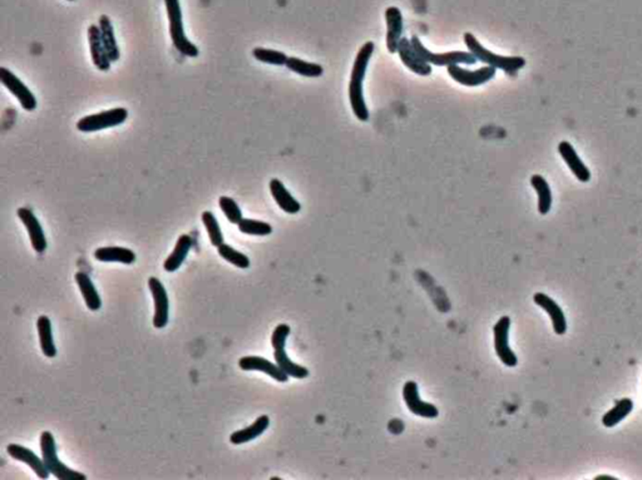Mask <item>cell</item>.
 Listing matches in <instances>:
<instances>
[{
    "instance_id": "cell-25",
    "label": "cell",
    "mask_w": 642,
    "mask_h": 480,
    "mask_svg": "<svg viewBox=\"0 0 642 480\" xmlns=\"http://www.w3.org/2000/svg\"><path fill=\"white\" fill-rule=\"evenodd\" d=\"M76 281H77L78 286H79L81 293L83 295L87 307L91 311H98L102 306V301H101L99 293H98L96 287L92 282L91 278L84 272H77L76 273Z\"/></svg>"
},
{
    "instance_id": "cell-4",
    "label": "cell",
    "mask_w": 642,
    "mask_h": 480,
    "mask_svg": "<svg viewBox=\"0 0 642 480\" xmlns=\"http://www.w3.org/2000/svg\"><path fill=\"white\" fill-rule=\"evenodd\" d=\"M41 452L45 466L48 468L49 473L53 474L56 479L61 480H85L87 477L81 472L72 470L70 468L63 464L58 459L56 454V440L50 432H44L41 435Z\"/></svg>"
},
{
    "instance_id": "cell-2",
    "label": "cell",
    "mask_w": 642,
    "mask_h": 480,
    "mask_svg": "<svg viewBox=\"0 0 642 480\" xmlns=\"http://www.w3.org/2000/svg\"><path fill=\"white\" fill-rule=\"evenodd\" d=\"M463 38L467 48L477 58V61L486 63L489 67L502 70L508 74H516L518 70H522L526 65L524 56H506L492 53L488 49L484 48L472 33H466Z\"/></svg>"
},
{
    "instance_id": "cell-6",
    "label": "cell",
    "mask_w": 642,
    "mask_h": 480,
    "mask_svg": "<svg viewBox=\"0 0 642 480\" xmlns=\"http://www.w3.org/2000/svg\"><path fill=\"white\" fill-rule=\"evenodd\" d=\"M127 117L128 111L126 108H114L97 114H91L78 121V131L84 133L98 132L125 123Z\"/></svg>"
},
{
    "instance_id": "cell-13",
    "label": "cell",
    "mask_w": 642,
    "mask_h": 480,
    "mask_svg": "<svg viewBox=\"0 0 642 480\" xmlns=\"http://www.w3.org/2000/svg\"><path fill=\"white\" fill-rule=\"evenodd\" d=\"M238 366L245 371L265 373L280 383H287L289 380V375L285 371L280 369L278 364H273L261 356H245L242 359H240Z\"/></svg>"
},
{
    "instance_id": "cell-37",
    "label": "cell",
    "mask_w": 642,
    "mask_h": 480,
    "mask_svg": "<svg viewBox=\"0 0 642 480\" xmlns=\"http://www.w3.org/2000/svg\"><path fill=\"white\" fill-rule=\"evenodd\" d=\"M596 479H614V477H608V475H601V477H597Z\"/></svg>"
},
{
    "instance_id": "cell-5",
    "label": "cell",
    "mask_w": 642,
    "mask_h": 480,
    "mask_svg": "<svg viewBox=\"0 0 642 480\" xmlns=\"http://www.w3.org/2000/svg\"><path fill=\"white\" fill-rule=\"evenodd\" d=\"M412 44L414 49L418 52L419 56H422L426 63L433 64L437 67H449L452 64L472 65L477 62V58L470 52L469 53L468 52H449V53H442V54L433 53L424 47V44L419 41L417 35L413 36Z\"/></svg>"
},
{
    "instance_id": "cell-15",
    "label": "cell",
    "mask_w": 642,
    "mask_h": 480,
    "mask_svg": "<svg viewBox=\"0 0 642 480\" xmlns=\"http://www.w3.org/2000/svg\"><path fill=\"white\" fill-rule=\"evenodd\" d=\"M17 215L21 218V222L24 223L25 229L28 231L29 238H30L33 249L39 253L44 252L47 249V238L44 235L42 225L35 217L33 211L23 207L17 211Z\"/></svg>"
},
{
    "instance_id": "cell-11",
    "label": "cell",
    "mask_w": 642,
    "mask_h": 480,
    "mask_svg": "<svg viewBox=\"0 0 642 480\" xmlns=\"http://www.w3.org/2000/svg\"><path fill=\"white\" fill-rule=\"evenodd\" d=\"M398 54L400 56V61L403 62L406 68L412 70L413 73L423 76V77H426L432 73V65L419 56L418 52L413 47L412 41L402 38L399 43Z\"/></svg>"
},
{
    "instance_id": "cell-21",
    "label": "cell",
    "mask_w": 642,
    "mask_h": 480,
    "mask_svg": "<svg viewBox=\"0 0 642 480\" xmlns=\"http://www.w3.org/2000/svg\"><path fill=\"white\" fill-rule=\"evenodd\" d=\"M192 244H194V240L189 235H182V236L178 237L175 250L172 251V253L166 258V261L163 264L165 270L168 272L177 271L181 267L183 261L187 258L189 251L192 247Z\"/></svg>"
},
{
    "instance_id": "cell-7",
    "label": "cell",
    "mask_w": 642,
    "mask_h": 480,
    "mask_svg": "<svg viewBox=\"0 0 642 480\" xmlns=\"http://www.w3.org/2000/svg\"><path fill=\"white\" fill-rule=\"evenodd\" d=\"M0 82L7 88L8 91H10V93L18 99V102L21 103V107L25 111H34L35 108H37V98L30 92L28 87L15 76L14 73H12L7 68L1 67L0 68Z\"/></svg>"
},
{
    "instance_id": "cell-33",
    "label": "cell",
    "mask_w": 642,
    "mask_h": 480,
    "mask_svg": "<svg viewBox=\"0 0 642 480\" xmlns=\"http://www.w3.org/2000/svg\"><path fill=\"white\" fill-rule=\"evenodd\" d=\"M238 226V230L241 231L242 233L252 235V236H267V235H270L273 232L271 225L262 222V221L250 220V218H242Z\"/></svg>"
},
{
    "instance_id": "cell-38",
    "label": "cell",
    "mask_w": 642,
    "mask_h": 480,
    "mask_svg": "<svg viewBox=\"0 0 642 480\" xmlns=\"http://www.w3.org/2000/svg\"><path fill=\"white\" fill-rule=\"evenodd\" d=\"M70 1H73V0H70Z\"/></svg>"
},
{
    "instance_id": "cell-9",
    "label": "cell",
    "mask_w": 642,
    "mask_h": 480,
    "mask_svg": "<svg viewBox=\"0 0 642 480\" xmlns=\"http://www.w3.org/2000/svg\"><path fill=\"white\" fill-rule=\"evenodd\" d=\"M510 327V317L503 316L493 327V333H495V348H496L497 355L504 365L513 368L516 366L518 359H517L516 354L510 350V344H508Z\"/></svg>"
},
{
    "instance_id": "cell-8",
    "label": "cell",
    "mask_w": 642,
    "mask_h": 480,
    "mask_svg": "<svg viewBox=\"0 0 642 480\" xmlns=\"http://www.w3.org/2000/svg\"><path fill=\"white\" fill-rule=\"evenodd\" d=\"M448 74L453 78L457 83L466 85V87H478L482 84L487 83L496 76V68L493 67H482L479 70H463L459 64H452L447 67Z\"/></svg>"
},
{
    "instance_id": "cell-1",
    "label": "cell",
    "mask_w": 642,
    "mask_h": 480,
    "mask_svg": "<svg viewBox=\"0 0 642 480\" xmlns=\"http://www.w3.org/2000/svg\"><path fill=\"white\" fill-rule=\"evenodd\" d=\"M375 50V44L373 42H366L356 54L355 62L351 70L349 84L350 105L356 118L362 122L369 121V111L365 103L364 98L363 83L364 78L368 70L370 58Z\"/></svg>"
},
{
    "instance_id": "cell-28",
    "label": "cell",
    "mask_w": 642,
    "mask_h": 480,
    "mask_svg": "<svg viewBox=\"0 0 642 480\" xmlns=\"http://www.w3.org/2000/svg\"><path fill=\"white\" fill-rule=\"evenodd\" d=\"M634 409V403L631 399L625 397L619 400L611 410H608L603 418H602V424L606 428H614L619 423H621L623 419L628 417V414Z\"/></svg>"
},
{
    "instance_id": "cell-10",
    "label": "cell",
    "mask_w": 642,
    "mask_h": 480,
    "mask_svg": "<svg viewBox=\"0 0 642 480\" xmlns=\"http://www.w3.org/2000/svg\"><path fill=\"white\" fill-rule=\"evenodd\" d=\"M148 287L152 293L154 300V325L157 328L166 326L168 322V311H169V301L165 286L162 285L157 278H149Z\"/></svg>"
},
{
    "instance_id": "cell-12",
    "label": "cell",
    "mask_w": 642,
    "mask_h": 480,
    "mask_svg": "<svg viewBox=\"0 0 642 480\" xmlns=\"http://www.w3.org/2000/svg\"><path fill=\"white\" fill-rule=\"evenodd\" d=\"M403 397L408 409L413 414L423 418L433 419L438 417L439 411L433 404L426 403L419 397L418 385L414 382H408L403 388Z\"/></svg>"
},
{
    "instance_id": "cell-31",
    "label": "cell",
    "mask_w": 642,
    "mask_h": 480,
    "mask_svg": "<svg viewBox=\"0 0 642 480\" xmlns=\"http://www.w3.org/2000/svg\"><path fill=\"white\" fill-rule=\"evenodd\" d=\"M203 225H205V227H206L207 233H209L211 244L215 246V247H218V246H221V244H224L222 231H221V227H220V225L217 222L216 217L214 216L212 212H209V211L203 212Z\"/></svg>"
},
{
    "instance_id": "cell-32",
    "label": "cell",
    "mask_w": 642,
    "mask_h": 480,
    "mask_svg": "<svg viewBox=\"0 0 642 480\" xmlns=\"http://www.w3.org/2000/svg\"><path fill=\"white\" fill-rule=\"evenodd\" d=\"M252 56L258 62L273 64V65H285L287 58H289L285 53L279 52V50L260 48V47L252 50Z\"/></svg>"
},
{
    "instance_id": "cell-19",
    "label": "cell",
    "mask_w": 642,
    "mask_h": 480,
    "mask_svg": "<svg viewBox=\"0 0 642 480\" xmlns=\"http://www.w3.org/2000/svg\"><path fill=\"white\" fill-rule=\"evenodd\" d=\"M88 42H90V49H91L92 61L98 70L102 72H107L111 68V61L108 58V54L105 52V45L102 42V34L101 29L98 25L92 24L88 28Z\"/></svg>"
},
{
    "instance_id": "cell-36",
    "label": "cell",
    "mask_w": 642,
    "mask_h": 480,
    "mask_svg": "<svg viewBox=\"0 0 642 480\" xmlns=\"http://www.w3.org/2000/svg\"><path fill=\"white\" fill-rule=\"evenodd\" d=\"M291 328L287 324H280L279 326L273 330V336H271V344L273 348H285L287 336L290 335Z\"/></svg>"
},
{
    "instance_id": "cell-22",
    "label": "cell",
    "mask_w": 642,
    "mask_h": 480,
    "mask_svg": "<svg viewBox=\"0 0 642 480\" xmlns=\"http://www.w3.org/2000/svg\"><path fill=\"white\" fill-rule=\"evenodd\" d=\"M94 258L101 262H121L131 264L136 261V253L126 247H101L94 252Z\"/></svg>"
},
{
    "instance_id": "cell-14",
    "label": "cell",
    "mask_w": 642,
    "mask_h": 480,
    "mask_svg": "<svg viewBox=\"0 0 642 480\" xmlns=\"http://www.w3.org/2000/svg\"><path fill=\"white\" fill-rule=\"evenodd\" d=\"M386 21V48L389 53H398L399 43L403 34V15L397 7H389L385 10Z\"/></svg>"
},
{
    "instance_id": "cell-35",
    "label": "cell",
    "mask_w": 642,
    "mask_h": 480,
    "mask_svg": "<svg viewBox=\"0 0 642 480\" xmlns=\"http://www.w3.org/2000/svg\"><path fill=\"white\" fill-rule=\"evenodd\" d=\"M218 205L222 209L226 218L229 220V222L232 223V225H238V223L241 222V220L244 218L242 217V211L238 207V203L234 201L231 197H227V196L220 197Z\"/></svg>"
},
{
    "instance_id": "cell-24",
    "label": "cell",
    "mask_w": 642,
    "mask_h": 480,
    "mask_svg": "<svg viewBox=\"0 0 642 480\" xmlns=\"http://www.w3.org/2000/svg\"><path fill=\"white\" fill-rule=\"evenodd\" d=\"M99 29H101V34H102V42H103V45H105V52L108 54V58L111 62H117L121 56V53H119L118 45H117V42H116V36H114V30H113L112 23H111V19L108 15H101L99 17Z\"/></svg>"
},
{
    "instance_id": "cell-27",
    "label": "cell",
    "mask_w": 642,
    "mask_h": 480,
    "mask_svg": "<svg viewBox=\"0 0 642 480\" xmlns=\"http://www.w3.org/2000/svg\"><path fill=\"white\" fill-rule=\"evenodd\" d=\"M37 328L39 334V342H41L43 354L47 357H54L56 355V348L53 341L52 324H50L48 316H41L38 319Z\"/></svg>"
},
{
    "instance_id": "cell-16",
    "label": "cell",
    "mask_w": 642,
    "mask_h": 480,
    "mask_svg": "<svg viewBox=\"0 0 642 480\" xmlns=\"http://www.w3.org/2000/svg\"><path fill=\"white\" fill-rule=\"evenodd\" d=\"M7 450L8 454L13 459L19 460V461H23L27 466H30L33 469V472L38 475V478L48 479L50 473H49L48 468L45 466L44 460L41 459L30 449L25 448V446H18V444H10V446H8Z\"/></svg>"
},
{
    "instance_id": "cell-26",
    "label": "cell",
    "mask_w": 642,
    "mask_h": 480,
    "mask_svg": "<svg viewBox=\"0 0 642 480\" xmlns=\"http://www.w3.org/2000/svg\"><path fill=\"white\" fill-rule=\"evenodd\" d=\"M530 185L537 192L538 212L547 215L552 207V191L548 182L541 174H533L530 177Z\"/></svg>"
},
{
    "instance_id": "cell-29",
    "label": "cell",
    "mask_w": 642,
    "mask_h": 480,
    "mask_svg": "<svg viewBox=\"0 0 642 480\" xmlns=\"http://www.w3.org/2000/svg\"><path fill=\"white\" fill-rule=\"evenodd\" d=\"M273 357H275L276 364L279 365L280 369L285 371L287 375L295 377V379H305L309 376V370L307 368L298 365L289 359L285 348H275Z\"/></svg>"
},
{
    "instance_id": "cell-20",
    "label": "cell",
    "mask_w": 642,
    "mask_h": 480,
    "mask_svg": "<svg viewBox=\"0 0 642 480\" xmlns=\"http://www.w3.org/2000/svg\"><path fill=\"white\" fill-rule=\"evenodd\" d=\"M270 191L273 195V200L279 205L280 209L285 211L287 213H298L301 209L300 202L296 201L291 194L287 191L284 183L278 180L273 178L270 181Z\"/></svg>"
},
{
    "instance_id": "cell-34",
    "label": "cell",
    "mask_w": 642,
    "mask_h": 480,
    "mask_svg": "<svg viewBox=\"0 0 642 480\" xmlns=\"http://www.w3.org/2000/svg\"><path fill=\"white\" fill-rule=\"evenodd\" d=\"M217 251H218V255L221 258L226 260L227 262L234 264V266H236L238 269H247L250 266L249 258L244 253L232 249L230 244H222L217 247Z\"/></svg>"
},
{
    "instance_id": "cell-30",
    "label": "cell",
    "mask_w": 642,
    "mask_h": 480,
    "mask_svg": "<svg viewBox=\"0 0 642 480\" xmlns=\"http://www.w3.org/2000/svg\"><path fill=\"white\" fill-rule=\"evenodd\" d=\"M287 70H291L293 73H298L302 77L318 78L322 76L324 68L320 64L316 63H309L302 61L300 58L296 56H289L287 64Z\"/></svg>"
},
{
    "instance_id": "cell-23",
    "label": "cell",
    "mask_w": 642,
    "mask_h": 480,
    "mask_svg": "<svg viewBox=\"0 0 642 480\" xmlns=\"http://www.w3.org/2000/svg\"><path fill=\"white\" fill-rule=\"evenodd\" d=\"M269 425H270L269 417L267 415H261V417L256 419V421L253 424L245 428L242 430H238V432L231 434L230 441L235 446L249 443V441L258 438L262 432H265L266 429L269 428Z\"/></svg>"
},
{
    "instance_id": "cell-3",
    "label": "cell",
    "mask_w": 642,
    "mask_h": 480,
    "mask_svg": "<svg viewBox=\"0 0 642 480\" xmlns=\"http://www.w3.org/2000/svg\"><path fill=\"white\" fill-rule=\"evenodd\" d=\"M165 3L169 21V34L175 48L183 56L195 58L198 56V48L185 34L180 0H165Z\"/></svg>"
},
{
    "instance_id": "cell-17",
    "label": "cell",
    "mask_w": 642,
    "mask_h": 480,
    "mask_svg": "<svg viewBox=\"0 0 642 480\" xmlns=\"http://www.w3.org/2000/svg\"><path fill=\"white\" fill-rule=\"evenodd\" d=\"M533 301L537 304L538 306L542 307L546 313L550 315L552 320V326L555 333L557 335L566 334L567 331V321L562 309L559 304L552 300L550 296L546 293H537L533 296Z\"/></svg>"
},
{
    "instance_id": "cell-18",
    "label": "cell",
    "mask_w": 642,
    "mask_h": 480,
    "mask_svg": "<svg viewBox=\"0 0 642 480\" xmlns=\"http://www.w3.org/2000/svg\"><path fill=\"white\" fill-rule=\"evenodd\" d=\"M559 152L561 157L563 158L566 165L572 171V174L576 176V178L581 182L590 181L591 180V172L587 168L586 165L579 158V154L576 149L573 148L572 145L567 140H562L559 145Z\"/></svg>"
}]
</instances>
